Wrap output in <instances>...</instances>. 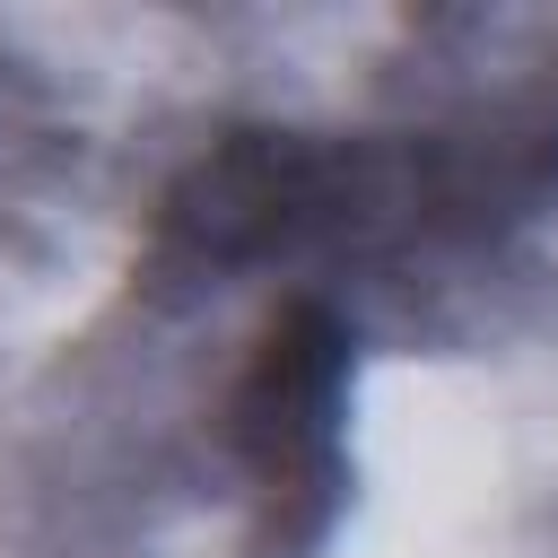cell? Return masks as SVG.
Returning <instances> with one entry per match:
<instances>
[{
  "mask_svg": "<svg viewBox=\"0 0 558 558\" xmlns=\"http://www.w3.org/2000/svg\"><path fill=\"white\" fill-rule=\"evenodd\" d=\"M340 410H349V331L323 296H288L227 392V453L244 480L253 558H314L331 541Z\"/></svg>",
  "mask_w": 558,
  "mask_h": 558,
  "instance_id": "1",
  "label": "cell"
}]
</instances>
